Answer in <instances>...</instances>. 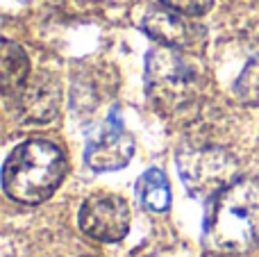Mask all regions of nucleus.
<instances>
[{"instance_id":"obj_1","label":"nucleus","mask_w":259,"mask_h":257,"mask_svg":"<svg viewBox=\"0 0 259 257\" xmlns=\"http://www.w3.org/2000/svg\"><path fill=\"white\" fill-rule=\"evenodd\" d=\"M207 241L219 253L241 255L259 246V180L237 178L214 196Z\"/></svg>"},{"instance_id":"obj_2","label":"nucleus","mask_w":259,"mask_h":257,"mask_svg":"<svg viewBox=\"0 0 259 257\" xmlns=\"http://www.w3.org/2000/svg\"><path fill=\"white\" fill-rule=\"evenodd\" d=\"M66 176L62 148L46 139H30L12 150L3 166V189L12 200L36 205L48 200Z\"/></svg>"},{"instance_id":"obj_3","label":"nucleus","mask_w":259,"mask_h":257,"mask_svg":"<svg viewBox=\"0 0 259 257\" xmlns=\"http://www.w3.org/2000/svg\"><path fill=\"white\" fill-rule=\"evenodd\" d=\"M146 89L159 112L180 114L198 100L200 77L182 50L159 44L146 57Z\"/></svg>"},{"instance_id":"obj_4","label":"nucleus","mask_w":259,"mask_h":257,"mask_svg":"<svg viewBox=\"0 0 259 257\" xmlns=\"http://www.w3.org/2000/svg\"><path fill=\"white\" fill-rule=\"evenodd\" d=\"M178 168L187 189L198 198L223 191L237 180V159L223 148H198L180 155Z\"/></svg>"},{"instance_id":"obj_5","label":"nucleus","mask_w":259,"mask_h":257,"mask_svg":"<svg viewBox=\"0 0 259 257\" xmlns=\"http://www.w3.org/2000/svg\"><path fill=\"white\" fill-rule=\"evenodd\" d=\"M77 223L87 237L103 244H114L130 230V205L114 194L91 196L82 203Z\"/></svg>"},{"instance_id":"obj_6","label":"nucleus","mask_w":259,"mask_h":257,"mask_svg":"<svg viewBox=\"0 0 259 257\" xmlns=\"http://www.w3.org/2000/svg\"><path fill=\"white\" fill-rule=\"evenodd\" d=\"M134 141L125 132L118 114L114 112L107 121V127L87 146L84 159L94 171H118L132 159Z\"/></svg>"},{"instance_id":"obj_7","label":"nucleus","mask_w":259,"mask_h":257,"mask_svg":"<svg viewBox=\"0 0 259 257\" xmlns=\"http://www.w3.org/2000/svg\"><path fill=\"white\" fill-rule=\"evenodd\" d=\"M16 103L18 116L27 123H48L57 116L59 103H62V89L59 82L48 73L30 75V80L12 96Z\"/></svg>"},{"instance_id":"obj_8","label":"nucleus","mask_w":259,"mask_h":257,"mask_svg":"<svg viewBox=\"0 0 259 257\" xmlns=\"http://www.w3.org/2000/svg\"><path fill=\"white\" fill-rule=\"evenodd\" d=\"M141 25L146 30V34H150L161 46H170V48H178V50L196 46L202 34L200 27L193 25L184 14L164 7V5L148 9Z\"/></svg>"},{"instance_id":"obj_9","label":"nucleus","mask_w":259,"mask_h":257,"mask_svg":"<svg viewBox=\"0 0 259 257\" xmlns=\"http://www.w3.org/2000/svg\"><path fill=\"white\" fill-rule=\"evenodd\" d=\"M0 77L5 96H16L18 89L30 80V59L18 44L5 39L0 48Z\"/></svg>"},{"instance_id":"obj_10","label":"nucleus","mask_w":259,"mask_h":257,"mask_svg":"<svg viewBox=\"0 0 259 257\" xmlns=\"http://www.w3.org/2000/svg\"><path fill=\"white\" fill-rule=\"evenodd\" d=\"M137 196L143 207L150 209V212H166L170 207V187L164 171L148 168L137 182Z\"/></svg>"},{"instance_id":"obj_11","label":"nucleus","mask_w":259,"mask_h":257,"mask_svg":"<svg viewBox=\"0 0 259 257\" xmlns=\"http://www.w3.org/2000/svg\"><path fill=\"white\" fill-rule=\"evenodd\" d=\"M237 94L246 103H259V57L243 68L241 77L237 80Z\"/></svg>"},{"instance_id":"obj_12","label":"nucleus","mask_w":259,"mask_h":257,"mask_svg":"<svg viewBox=\"0 0 259 257\" xmlns=\"http://www.w3.org/2000/svg\"><path fill=\"white\" fill-rule=\"evenodd\" d=\"M157 3L168 9H175L184 16H202L211 9L214 0H157Z\"/></svg>"}]
</instances>
